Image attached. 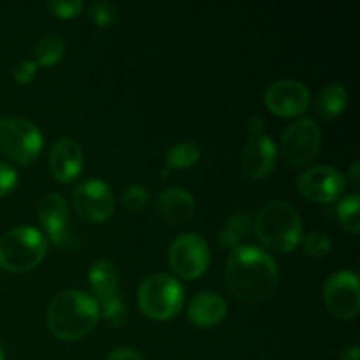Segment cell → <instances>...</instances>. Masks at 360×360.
Here are the masks:
<instances>
[{
	"mask_svg": "<svg viewBox=\"0 0 360 360\" xmlns=\"http://www.w3.org/2000/svg\"><path fill=\"white\" fill-rule=\"evenodd\" d=\"M253 232V217L248 211H236L225 221L224 229L218 234V245L225 250H236L241 246L245 238Z\"/></svg>",
	"mask_w": 360,
	"mask_h": 360,
	"instance_id": "cell-19",
	"label": "cell"
},
{
	"mask_svg": "<svg viewBox=\"0 0 360 360\" xmlns=\"http://www.w3.org/2000/svg\"><path fill=\"white\" fill-rule=\"evenodd\" d=\"M227 315V302L217 292H199L188 304V319L199 327H213Z\"/></svg>",
	"mask_w": 360,
	"mask_h": 360,
	"instance_id": "cell-17",
	"label": "cell"
},
{
	"mask_svg": "<svg viewBox=\"0 0 360 360\" xmlns=\"http://www.w3.org/2000/svg\"><path fill=\"white\" fill-rule=\"evenodd\" d=\"M46 7L58 18H74L83 11L84 6L81 0H49Z\"/></svg>",
	"mask_w": 360,
	"mask_h": 360,
	"instance_id": "cell-28",
	"label": "cell"
},
{
	"mask_svg": "<svg viewBox=\"0 0 360 360\" xmlns=\"http://www.w3.org/2000/svg\"><path fill=\"white\" fill-rule=\"evenodd\" d=\"M246 129L253 134H262L264 132V122L260 118H257V116H253V118H250L248 122H246Z\"/></svg>",
	"mask_w": 360,
	"mask_h": 360,
	"instance_id": "cell-32",
	"label": "cell"
},
{
	"mask_svg": "<svg viewBox=\"0 0 360 360\" xmlns=\"http://www.w3.org/2000/svg\"><path fill=\"white\" fill-rule=\"evenodd\" d=\"M210 246L206 239L193 232L179 234L169 248V264L178 276L185 280L199 278L210 266Z\"/></svg>",
	"mask_w": 360,
	"mask_h": 360,
	"instance_id": "cell-8",
	"label": "cell"
},
{
	"mask_svg": "<svg viewBox=\"0 0 360 360\" xmlns=\"http://www.w3.org/2000/svg\"><path fill=\"white\" fill-rule=\"evenodd\" d=\"M253 232L264 246L287 253L302 239V220L295 207L283 200L266 204L253 218Z\"/></svg>",
	"mask_w": 360,
	"mask_h": 360,
	"instance_id": "cell-3",
	"label": "cell"
},
{
	"mask_svg": "<svg viewBox=\"0 0 360 360\" xmlns=\"http://www.w3.org/2000/svg\"><path fill=\"white\" fill-rule=\"evenodd\" d=\"M157 213L169 224L181 225L195 213V200L186 190L167 188L157 197Z\"/></svg>",
	"mask_w": 360,
	"mask_h": 360,
	"instance_id": "cell-16",
	"label": "cell"
},
{
	"mask_svg": "<svg viewBox=\"0 0 360 360\" xmlns=\"http://www.w3.org/2000/svg\"><path fill=\"white\" fill-rule=\"evenodd\" d=\"M266 104L274 115L290 118L304 112L309 105V90L297 79H278L266 90Z\"/></svg>",
	"mask_w": 360,
	"mask_h": 360,
	"instance_id": "cell-13",
	"label": "cell"
},
{
	"mask_svg": "<svg viewBox=\"0 0 360 360\" xmlns=\"http://www.w3.org/2000/svg\"><path fill=\"white\" fill-rule=\"evenodd\" d=\"M278 157L274 141L266 134H253L243 150V171L248 178L259 179L269 174Z\"/></svg>",
	"mask_w": 360,
	"mask_h": 360,
	"instance_id": "cell-14",
	"label": "cell"
},
{
	"mask_svg": "<svg viewBox=\"0 0 360 360\" xmlns=\"http://www.w3.org/2000/svg\"><path fill=\"white\" fill-rule=\"evenodd\" d=\"M98 313L108 320L111 326H122L127 320V315H129V308H127L125 301L120 297V294L112 295V297L105 299V301L101 302L98 306Z\"/></svg>",
	"mask_w": 360,
	"mask_h": 360,
	"instance_id": "cell-24",
	"label": "cell"
},
{
	"mask_svg": "<svg viewBox=\"0 0 360 360\" xmlns=\"http://www.w3.org/2000/svg\"><path fill=\"white\" fill-rule=\"evenodd\" d=\"M0 360H6V357H4V350H2V347H0Z\"/></svg>",
	"mask_w": 360,
	"mask_h": 360,
	"instance_id": "cell-35",
	"label": "cell"
},
{
	"mask_svg": "<svg viewBox=\"0 0 360 360\" xmlns=\"http://www.w3.org/2000/svg\"><path fill=\"white\" fill-rule=\"evenodd\" d=\"M35 72H37V63L34 60H21V62L14 65L13 77L20 84H28L34 81Z\"/></svg>",
	"mask_w": 360,
	"mask_h": 360,
	"instance_id": "cell-29",
	"label": "cell"
},
{
	"mask_svg": "<svg viewBox=\"0 0 360 360\" xmlns=\"http://www.w3.org/2000/svg\"><path fill=\"white\" fill-rule=\"evenodd\" d=\"M148 199H150V192L143 185H137V183L129 185L125 188V192H123V204L130 211L143 210L148 204Z\"/></svg>",
	"mask_w": 360,
	"mask_h": 360,
	"instance_id": "cell-26",
	"label": "cell"
},
{
	"mask_svg": "<svg viewBox=\"0 0 360 360\" xmlns=\"http://www.w3.org/2000/svg\"><path fill=\"white\" fill-rule=\"evenodd\" d=\"M88 14H90V18L98 25V27L112 25L116 21V18H118L115 6L109 2H94L88 7Z\"/></svg>",
	"mask_w": 360,
	"mask_h": 360,
	"instance_id": "cell-27",
	"label": "cell"
},
{
	"mask_svg": "<svg viewBox=\"0 0 360 360\" xmlns=\"http://www.w3.org/2000/svg\"><path fill=\"white\" fill-rule=\"evenodd\" d=\"M297 186L304 197L315 202H333L343 193L345 178L336 167L313 165L297 179Z\"/></svg>",
	"mask_w": 360,
	"mask_h": 360,
	"instance_id": "cell-12",
	"label": "cell"
},
{
	"mask_svg": "<svg viewBox=\"0 0 360 360\" xmlns=\"http://www.w3.org/2000/svg\"><path fill=\"white\" fill-rule=\"evenodd\" d=\"M199 157V146L190 141H183V143H176L169 148L165 153V164H167V169H185L195 164Z\"/></svg>",
	"mask_w": 360,
	"mask_h": 360,
	"instance_id": "cell-22",
	"label": "cell"
},
{
	"mask_svg": "<svg viewBox=\"0 0 360 360\" xmlns=\"http://www.w3.org/2000/svg\"><path fill=\"white\" fill-rule=\"evenodd\" d=\"M323 301L338 319H352L360 308L359 276L352 271H338L323 285Z\"/></svg>",
	"mask_w": 360,
	"mask_h": 360,
	"instance_id": "cell-10",
	"label": "cell"
},
{
	"mask_svg": "<svg viewBox=\"0 0 360 360\" xmlns=\"http://www.w3.org/2000/svg\"><path fill=\"white\" fill-rule=\"evenodd\" d=\"M348 104V94L341 84H327L319 95L316 111L322 118L330 120L340 116Z\"/></svg>",
	"mask_w": 360,
	"mask_h": 360,
	"instance_id": "cell-20",
	"label": "cell"
},
{
	"mask_svg": "<svg viewBox=\"0 0 360 360\" xmlns=\"http://www.w3.org/2000/svg\"><path fill=\"white\" fill-rule=\"evenodd\" d=\"M88 281H90L91 292L97 297L95 299L97 302H102L118 294V271L111 260H95L88 271Z\"/></svg>",
	"mask_w": 360,
	"mask_h": 360,
	"instance_id": "cell-18",
	"label": "cell"
},
{
	"mask_svg": "<svg viewBox=\"0 0 360 360\" xmlns=\"http://www.w3.org/2000/svg\"><path fill=\"white\" fill-rule=\"evenodd\" d=\"M340 360H360V348L357 345H352V347L345 348Z\"/></svg>",
	"mask_w": 360,
	"mask_h": 360,
	"instance_id": "cell-33",
	"label": "cell"
},
{
	"mask_svg": "<svg viewBox=\"0 0 360 360\" xmlns=\"http://www.w3.org/2000/svg\"><path fill=\"white\" fill-rule=\"evenodd\" d=\"M48 241L41 231L20 225L0 238V267L11 273L30 271L44 259Z\"/></svg>",
	"mask_w": 360,
	"mask_h": 360,
	"instance_id": "cell-4",
	"label": "cell"
},
{
	"mask_svg": "<svg viewBox=\"0 0 360 360\" xmlns=\"http://www.w3.org/2000/svg\"><path fill=\"white\" fill-rule=\"evenodd\" d=\"M225 280L236 297L257 302L267 299L276 290L280 269L276 260L262 248L241 245L229 255Z\"/></svg>",
	"mask_w": 360,
	"mask_h": 360,
	"instance_id": "cell-1",
	"label": "cell"
},
{
	"mask_svg": "<svg viewBox=\"0 0 360 360\" xmlns=\"http://www.w3.org/2000/svg\"><path fill=\"white\" fill-rule=\"evenodd\" d=\"M98 315V302L90 294L81 290H63L49 302L46 323L55 338L74 341L95 329Z\"/></svg>",
	"mask_w": 360,
	"mask_h": 360,
	"instance_id": "cell-2",
	"label": "cell"
},
{
	"mask_svg": "<svg viewBox=\"0 0 360 360\" xmlns=\"http://www.w3.org/2000/svg\"><path fill=\"white\" fill-rule=\"evenodd\" d=\"M18 183V172L14 171L13 165L0 162V197L13 192Z\"/></svg>",
	"mask_w": 360,
	"mask_h": 360,
	"instance_id": "cell-30",
	"label": "cell"
},
{
	"mask_svg": "<svg viewBox=\"0 0 360 360\" xmlns=\"http://www.w3.org/2000/svg\"><path fill=\"white\" fill-rule=\"evenodd\" d=\"M37 217L55 245L70 248L76 243L69 225V207L60 193L49 192L41 197L37 204Z\"/></svg>",
	"mask_w": 360,
	"mask_h": 360,
	"instance_id": "cell-11",
	"label": "cell"
},
{
	"mask_svg": "<svg viewBox=\"0 0 360 360\" xmlns=\"http://www.w3.org/2000/svg\"><path fill=\"white\" fill-rule=\"evenodd\" d=\"M185 290L167 273H155L144 278L137 290V302L144 315L155 320H167L181 309Z\"/></svg>",
	"mask_w": 360,
	"mask_h": 360,
	"instance_id": "cell-5",
	"label": "cell"
},
{
	"mask_svg": "<svg viewBox=\"0 0 360 360\" xmlns=\"http://www.w3.org/2000/svg\"><path fill=\"white\" fill-rule=\"evenodd\" d=\"M359 172H360V164L359 162H354V165L350 167V172H348V178H350L352 185L359 186Z\"/></svg>",
	"mask_w": 360,
	"mask_h": 360,
	"instance_id": "cell-34",
	"label": "cell"
},
{
	"mask_svg": "<svg viewBox=\"0 0 360 360\" xmlns=\"http://www.w3.org/2000/svg\"><path fill=\"white\" fill-rule=\"evenodd\" d=\"M105 360H144L143 355L139 354L134 348H115L112 352H109V355L105 357Z\"/></svg>",
	"mask_w": 360,
	"mask_h": 360,
	"instance_id": "cell-31",
	"label": "cell"
},
{
	"mask_svg": "<svg viewBox=\"0 0 360 360\" xmlns=\"http://www.w3.org/2000/svg\"><path fill=\"white\" fill-rule=\"evenodd\" d=\"M338 218L343 224L347 231L357 234L359 225V195L357 193H350V195L343 197L341 202L338 204Z\"/></svg>",
	"mask_w": 360,
	"mask_h": 360,
	"instance_id": "cell-23",
	"label": "cell"
},
{
	"mask_svg": "<svg viewBox=\"0 0 360 360\" xmlns=\"http://www.w3.org/2000/svg\"><path fill=\"white\" fill-rule=\"evenodd\" d=\"M322 132L311 118H299L287 127L281 136L280 150L285 162L292 167H302L319 155Z\"/></svg>",
	"mask_w": 360,
	"mask_h": 360,
	"instance_id": "cell-7",
	"label": "cell"
},
{
	"mask_svg": "<svg viewBox=\"0 0 360 360\" xmlns=\"http://www.w3.org/2000/svg\"><path fill=\"white\" fill-rule=\"evenodd\" d=\"M72 204L81 218L101 224L108 220L115 211V195L111 186L105 181L98 178H88L74 186Z\"/></svg>",
	"mask_w": 360,
	"mask_h": 360,
	"instance_id": "cell-9",
	"label": "cell"
},
{
	"mask_svg": "<svg viewBox=\"0 0 360 360\" xmlns=\"http://www.w3.org/2000/svg\"><path fill=\"white\" fill-rule=\"evenodd\" d=\"M302 241V246H304L306 253L311 257H323L329 253L330 246H333V243H330V238L326 234V232L322 231H313L309 232V234H306L304 238L301 239Z\"/></svg>",
	"mask_w": 360,
	"mask_h": 360,
	"instance_id": "cell-25",
	"label": "cell"
},
{
	"mask_svg": "<svg viewBox=\"0 0 360 360\" xmlns=\"http://www.w3.org/2000/svg\"><path fill=\"white\" fill-rule=\"evenodd\" d=\"M42 134L34 122L18 116L0 118V150L18 164H30L42 150Z\"/></svg>",
	"mask_w": 360,
	"mask_h": 360,
	"instance_id": "cell-6",
	"label": "cell"
},
{
	"mask_svg": "<svg viewBox=\"0 0 360 360\" xmlns=\"http://www.w3.org/2000/svg\"><path fill=\"white\" fill-rule=\"evenodd\" d=\"M83 169V148L72 137H60L49 153V171L58 181H72Z\"/></svg>",
	"mask_w": 360,
	"mask_h": 360,
	"instance_id": "cell-15",
	"label": "cell"
},
{
	"mask_svg": "<svg viewBox=\"0 0 360 360\" xmlns=\"http://www.w3.org/2000/svg\"><path fill=\"white\" fill-rule=\"evenodd\" d=\"M63 53H65V39L56 32H51L35 42L32 55L34 62L39 65H55L62 60Z\"/></svg>",
	"mask_w": 360,
	"mask_h": 360,
	"instance_id": "cell-21",
	"label": "cell"
}]
</instances>
